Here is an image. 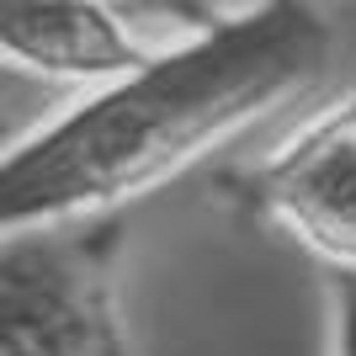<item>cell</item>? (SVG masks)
I'll use <instances>...</instances> for the list:
<instances>
[{"instance_id":"5","label":"cell","mask_w":356,"mask_h":356,"mask_svg":"<svg viewBox=\"0 0 356 356\" xmlns=\"http://www.w3.org/2000/svg\"><path fill=\"white\" fill-rule=\"evenodd\" d=\"M54 86H43V80H32V74L11 70V64H0V149H11V134L16 122H27L32 102L38 96H48Z\"/></svg>"},{"instance_id":"6","label":"cell","mask_w":356,"mask_h":356,"mask_svg":"<svg viewBox=\"0 0 356 356\" xmlns=\"http://www.w3.org/2000/svg\"><path fill=\"white\" fill-rule=\"evenodd\" d=\"M335 356H356V277H335Z\"/></svg>"},{"instance_id":"1","label":"cell","mask_w":356,"mask_h":356,"mask_svg":"<svg viewBox=\"0 0 356 356\" xmlns=\"http://www.w3.org/2000/svg\"><path fill=\"white\" fill-rule=\"evenodd\" d=\"M330 22L303 0L223 11L160 59L86 90L0 149V234L118 218L325 74Z\"/></svg>"},{"instance_id":"3","label":"cell","mask_w":356,"mask_h":356,"mask_svg":"<svg viewBox=\"0 0 356 356\" xmlns=\"http://www.w3.org/2000/svg\"><path fill=\"white\" fill-rule=\"evenodd\" d=\"M218 186L234 208L319 255L330 277H356V90L261 165L218 176Z\"/></svg>"},{"instance_id":"7","label":"cell","mask_w":356,"mask_h":356,"mask_svg":"<svg viewBox=\"0 0 356 356\" xmlns=\"http://www.w3.org/2000/svg\"><path fill=\"white\" fill-rule=\"evenodd\" d=\"M118 356H134V351H118Z\"/></svg>"},{"instance_id":"2","label":"cell","mask_w":356,"mask_h":356,"mask_svg":"<svg viewBox=\"0 0 356 356\" xmlns=\"http://www.w3.org/2000/svg\"><path fill=\"white\" fill-rule=\"evenodd\" d=\"M122 218L0 234V356H118Z\"/></svg>"},{"instance_id":"4","label":"cell","mask_w":356,"mask_h":356,"mask_svg":"<svg viewBox=\"0 0 356 356\" xmlns=\"http://www.w3.org/2000/svg\"><path fill=\"white\" fill-rule=\"evenodd\" d=\"M160 59V43L118 6L86 0H0V64L43 86H112Z\"/></svg>"}]
</instances>
